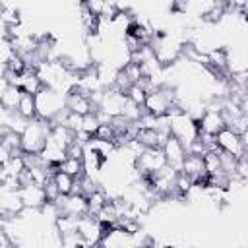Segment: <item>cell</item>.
Returning a JSON list of instances; mask_svg holds the SVG:
<instances>
[{"mask_svg": "<svg viewBox=\"0 0 248 248\" xmlns=\"http://www.w3.org/2000/svg\"><path fill=\"white\" fill-rule=\"evenodd\" d=\"M37 116L45 118V120H52L56 114H60L66 108V95L62 97V93L54 87H43L37 95Z\"/></svg>", "mask_w": 248, "mask_h": 248, "instance_id": "cell-2", "label": "cell"}, {"mask_svg": "<svg viewBox=\"0 0 248 248\" xmlns=\"http://www.w3.org/2000/svg\"><path fill=\"white\" fill-rule=\"evenodd\" d=\"M43 188H45V194H46V202H56L62 196L60 190H58V184H56L54 176H48L46 182L43 184Z\"/></svg>", "mask_w": 248, "mask_h": 248, "instance_id": "cell-22", "label": "cell"}, {"mask_svg": "<svg viewBox=\"0 0 248 248\" xmlns=\"http://www.w3.org/2000/svg\"><path fill=\"white\" fill-rule=\"evenodd\" d=\"M17 85H19L23 91L33 93V95H37V93L45 87V83H43V79L39 78V74H37L35 68H25V70L17 76Z\"/></svg>", "mask_w": 248, "mask_h": 248, "instance_id": "cell-13", "label": "cell"}, {"mask_svg": "<svg viewBox=\"0 0 248 248\" xmlns=\"http://www.w3.org/2000/svg\"><path fill=\"white\" fill-rule=\"evenodd\" d=\"M54 180H56L58 190H60L62 196L72 194V190H74V182H76V178H74L72 174H68V172H64V170L58 169V172L54 174Z\"/></svg>", "mask_w": 248, "mask_h": 248, "instance_id": "cell-19", "label": "cell"}, {"mask_svg": "<svg viewBox=\"0 0 248 248\" xmlns=\"http://www.w3.org/2000/svg\"><path fill=\"white\" fill-rule=\"evenodd\" d=\"M108 202H110V198H108V194H107L103 188L95 190L93 194L87 196V207H89V213H91V215H97Z\"/></svg>", "mask_w": 248, "mask_h": 248, "instance_id": "cell-15", "label": "cell"}, {"mask_svg": "<svg viewBox=\"0 0 248 248\" xmlns=\"http://www.w3.org/2000/svg\"><path fill=\"white\" fill-rule=\"evenodd\" d=\"M56 207L60 213H70V215H85L89 213V207H87V196L83 194H68V196H60L56 202Z\"/></svg>", "mask_w": 248, "mask_h": 248, "instance_id": "cell-6", "label": "cell"}, {"mask_svg": "<svg viewBox=\"0 0 248 248\" xmlns=\"http://www.w3.org/2000/svg\"><path fill=\"white\" fill-rule=\"evenodd\" d=\"M19 192H21V198H23L25 207L41 209V207L46 203V194H45V188H43L41 184H29V186H23Z\"/></svg>", "mask_w": 248, "mask_h": 248, "instance_id": "cell-12", "label": "cell"}, {"mask_svg": "<svg viewBox=\"0 0 248 248\" xmlns=\"http://www.w3.org/2000/svg\"><path fill=\"white\" fill-rule=\"evenodd\" d=\"M85 246H101V240H103V234L107 231L105 225L99 223V219L91 213H85L79 217V227H78Z\"/></svg>", "mask_w": 248, "mask_h": 248, "instance_id": "cell-4", "label": "cell"}, {"mask_svg": "<svg viewBox=\"0 0 248 248\" xmlns=\"http://www.w3.org/2000/svg\"><path fill=\"white\" fill-rule=\"evenodd\" d=\"M165 165H167V157H165L163 147H145L134 161V169H132L134 178L138 180L141 176H153Z\"/></svg>", "mask_w": 248, "mask_h": 248, "instance_id": "cell-1", "label": "cell"}, {"mask_svg": "<svg viewBox=\"0 0 248 248\" xmlns=\"http://www.w3.org/2000/svg\"><path fill=\"white\" fill-rule=\"evenodd\" d=\"M99 126H101V120H99L97 112H89V114H85V116H83L81 132H85V134H89V136L93 138V136H95V132L99 130Z\"/></svg>", "mask_w": 248, "mask_h": 248, "instance_id": "cell-20", "label": "cell"}, {"mask_svg": "<svg viewBox=\"0 0 248 248\" xmlns=\"http://www.w3.org/2000/svg\"><path fill=\"white\" fill-rule=\"evenodd\" d=\"M54 227L56 231L60 232V236L64 234H70V232H78V227H79V217L78 215H70V213H60L54 221Z\"/></svg>", "mask_w": 248, "mask_h": 248, "instance_id": "cell-14", "label": "cell"}, {"mask_svg": "<svg viewBox=\"0 0 248 248\" xmlns=\"http://www.w3.org/2000/svg\"><path fill=\"white\" fill-rule=\"evenodd\" d=\"M163 151H165V157H167V165H170L176 170H182V163L188 155V149L176 136H172V134L169 136V140L163 145Z\"/></svg>", "mask_w": 248, "mask_h": 248, "instance_id": "cell-7", "label": "cell"}, {"mask_svg": "<svg viewBox=\"0 0 248 248\" xmlns=\"http://www.w3.org/2000/svg\"><path fill=\"white\" fill-rule=\"evenodd\" d=\"M126 97H128L130 101H134L136 105L143 107V105H145V99H147V91H145L141 85L134 83V85H130V89L126 91Z\"/></svg>", "mask_w": 248, "mask_h": 248, "instance_id": "cell-21", "label": "cell"}, {"mask_svg": "<svg viewBox=\"0 0 248 248\" xmlns=\"http://www.w3.org/2000/svg\"><path fill=\"white\" fill-rule=\"evenodd\" d=\"M23 89L16 83H10L8 79L2 78V87H0V107L8 110H17V105L21 101Z\"/></svg>", "mask_w": 248, "mask_h": 248, "instance_id": "cell-10", "label": "cell"}, {"mask_svg": "<svg viewBox=\"0 0 248 248\" xmlns=\"http://www.w3.org/2000/svg\"><path fill=\"white\" fill-rule=\"evenodd\" d=\"M198 128L202 132H209V134H219L225 128V118L221 110L215 108H205V112L202 114V118L198 120Z\"/></svg>", "mask_w": 248, "mask_h": 248, "instance_id": "cell-11", "label": "cell"}, {"mask_svg": "<svg viewBox=\"0 0 248 248\" xmlns=\"http://www.w3.org/2000/svg\"><path fill=\"white\" fill-rule=\"evenodd\" d=\"M122 70H124V74L130 78V81H132V83H138V81L143 78L141 66H140V64H136V62H128V64H126Z\"/></svg>", "mask_w": 248, "mask_h": 248, "instance_id": "cell-23", "label": "cell"}, {"mask_svg": "<svg viewBox=\"0 0 248 248\" xmlns=\"http://www.w3.org/2000/svg\"><path fill=\"white\" fill-rule=\"evenodd\" d=\"M25 203L19 190H0V215L17 217L23 211Z\"/></svg>", "mask_w": 248, "mask_h": 248, "instance_id": "cell-8", "label": "cell"}, {"mask_svg": "<svg viewBox=\"0 0 248 248\" xmlns=\"http://www.w3.org/2000/svg\"><path fill=\"white\" fill-rule=\"evenodd\" d=\"M116 136H118V134H116L114 126L108 122V124H101V126H99V130L95 132V136H93V138L107 140V141H114V138H116Z\"/></svg>", "mask_w": 248, "mask_h": 248, "instance_id": "cell-24", "label": "cell"}, {"mask_svg": "<svg viewBox=\"0 0 248 248\" xmlns=\"http://www.w3.org/2000/svg\"><path fill=\"white\" fill-rule=\"evenodd\" d=\"M240 110L248 116V93H246V95L242 97V101H240Z\"/></svg>", "mask_w": 248, "mask_h": 248, "instance_id": "cell-26", "label": "cell"}, {"mask_svg": "<svg viewBox=\"0 0 248 248\" xmlns=\"http://www.w3.org/2000/svg\"><path fill=\"white\" fill-rule=\"evenodd\" d=\"M60 170L72 174L74 178H81L85 174V163H83V159H78V157H66L60 163Z\"/></svg>", "mask_w": 248, "mask_h": 248, "instance_id": "cell-17", "label": "cell"}, {"mask_svg": "<svg viewBox=\"0 0 248 248\" xmlns=\"http://www.w3.org/2000/svg\"><path fill=\"white\" fill-rule=\"evenodd\" d=\"M83 4L95 14V16H99L101 17V14H103V8H105V4H107V0H83Z\"/></svg>", "mask_w": 248, "mask_h": 248, "instance_id": "cell-25", "label": "cell"}, {"mask_svg": "<svg viewBox=\"0 0 248 248\" xmlns=\"http://www.w3.org/2000/svg\"><path fill=\"white\" fill-rule=\"evenodd\" d=\"M17 112H19V114H23V116H25V118H29V120L37 116V99H35V95H33V93L23 91L21 101H19V105H17Z\"/></svg>", "mask_w": 248, "mask_h": 248, "instance_id": "cell-16", "label": "cell"}, {"mask_svg": "<svg viewBox=\"0 0 248 248\" xmlns=\"http://www.w3.org/2000/svg\"><path fill=\"white\" fill-rule=\"evenodd\" d=\"M182 172H186L196 184H202L205 186L209 174L205 170V163H203V157L202 155H194V153H188L184 163H182Z\"/></svg>", "mask_w": 248, "mask_h": 248, "instance_id": "cell-9", "label": "cell"}, {"mask_svg": "<svg viewBox=\"0 0 248 248\" xmlns=\"http://www.w3.org/2000/svg\"><path fill=\"white\" fill-rule=\"evenodd\" d=\"M217 145H219L223 151H227V153H231V155H234V157H238V159L246 153V145H244L242 136L236 134L234 130L227 128V126L217 134Z\"/></svg>", "mask_w": 248, "mask_h": 248, "instance_id": "cell-5", "label": "cell"}, {"mask_svg": "<svg viewBox=\"0 0 248 248\" xmlns=\"http://www.w3.org/2000/svg\"><path fill=\"white\" fill-rule=\"evenodd\" d=\"M176 101V89L163 83V85H157L153 87L149 93H147V99H145V105L143 108L149 112V114H155V116H165L169 112V108L174 105Z\"/></svg>", "mask_w": 248, "mask_h": 248, "instance_id": "cell-3", "label": "cell"}, {"mask_svg": "<svg viewBox=\"0 0 248 248\" xmlns=\"http://www.w3.org/2000/svg\"><path fill=\"white\" fill-rule=\"evenodd\" d=\"M203 163H205V170L207 174H217L221 172V155H219V149H209L205 155H203Z\"/></svg>", "mask_w": 248, "mask_h": 248, "instance_id": "cell-18", "label": "cell"}]
</instances>
